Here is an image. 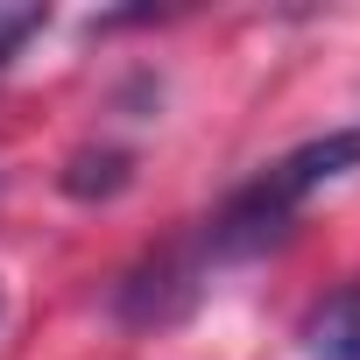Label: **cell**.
I'll return each mask as SVG.
<instances>
[{"mask_svg": "<svg viewBox=\"0 0 360 360\" xmlns=\"http://www.w3.org/2000/svg\"><path fill=\"white\" fill-rule=\"evenodd\" d=\"M43 29H50V8H43V0H0V71H8Z\"/></svg>", "mask_w": 360, "mask_h": 360, "instance_id": "obj_5", "label": "cell"}, {"mask_svg": "<svg viewBox=\"0 0 360 360\" xmlns=\"http://www.w3.org/2000/svg\"><path fill=\"white\" fill-rule=\"evenodd\" d=\"M205 290V248H162L120 283V318L127 325H169L184 318Z\"/></svg>", "mask_w": 360, "mask_h": 360, "instance_id": "obj_2", "label": "cell"}, {"mask_svg": "<svg viewBox=\"0 0 360 360\" xmlns=\"http://www.w3.org/2000/svg\"><path fill=\"white\" fill-rule=\"evenodd\" d=\"M64 191H71V198H113V191H127V155H120V148H99V155L85 148V155L64 169Z\"/></svg>", "mask_w": 360, "mask_h": 360, "instance_id": "obj_4", "label": "cell"}, {"mask_svg": "<svg viewBox=\"0 0 360 360\" xmlns=\"http://www.w3.org/2000/svg\"><path fill=\"white\" fill-rule=\"evenodd\" d=\"M304 353H311V360H360V283H339L332 297L311 304V318H304Z\"/></svg>", "mask_w": 360, "mask_h": 360, "instance_id": "obj_3", "label": "cell"}, {"mask_svg": "<svg viewBox=\"0 0 360 360\" xmlns=\"http://www.w3.org/2000/svg\"><path fill=\"white\" fill-rule=\"evenodd\" d=\"M353 169H360V127H332V134L276 155L248 191H233L219 205V219H205V240H198L205 262H240V255L276 248L290 233V219L304 212V198L339 184V176H353Z\"/></svg>", "mask_w": 360, "mask_h": 360, "instance_id": "obj_1", "label": "cell"}]
</instances>
